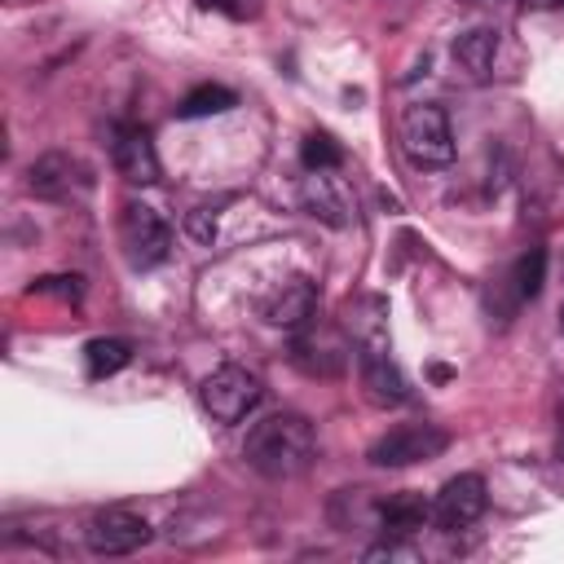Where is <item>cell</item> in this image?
Segmentation results:
<instances>
[{
    "mask_svg": "<svg viewBox=\"0 0 564 564\" xmlns=\"http://www.w3.org/2000/svg\"><path fill=\"white\" fill-rule=\"evenodd\" d=\"M242 458L264 480H295L317 458V432L304 414H269L247 432Z\"/></svg>",
    "mask_w": 564,
    "mask_h": 564,
    "instance_id": "cell-1",
    "label": "cell"
},
{
    "mask_svg": "<svg viewBox=\"0 0 564 564\" xmlns=\"http://www.w3.org/2000/svg\"><path fill=\"white\" fill-rule=\"evenodd\" d=\"M401 150L414 167H445L454 159V132H449V115L436 101H414L405 106L401 123H397Z\"/></svg>",
    "mask_w": 564,
    "mask_h": 564,
    "instance_id": "cell-2",
    "label": "cell"
},
{
    "mask_svg": "<svg viewBox=\"0 0 564 564\" xmlns=\"http://www.w3.org/2000/svg\"><path fill=\"white\" fill-rule=\"evenodd\" d=\"M119 247L132 269H154L172 256V229L167 220L145 203H123L119 212Z\"/></svg>",
    "mask_w": 564,
    "mask_h": 564,
    "instance_id": "cell-3",
    "label": "cell"
},
{
    "mask_svg": "<svg viewBox=\"0 0 564 564\" xmlns=\"http://www.w3.org/2000/svg\"><path fill=\"white\" fill-rule=\"evenodd\" d=\"M260 397H264L260 379H256L251 370H242V366H220V370H212V375L198 383V401H203V410H207L216 423H238V419H247V414L260 405Z\"/></svg>",
    "mask_w": 564,
    "mask_h": 564,
    "instance_id": "cell-4",
    "label": "cell"
},
{
    "mask_svg": "<svg viewBox=\"0 0 564 564\" xmlns=\"http://www.w3.org/2000/svg\"><path fill=\"white\" fill-rule=\"evenodd\" d=\"M445 445H449V432L436 423H397L366 449V458L375 467H414L445 454Z\"/></svg>",
    "mask_w": 564,
    "mask_h": 564,
    "instance_id": "cell-5",
    "label": "cell"
},
{
    "mask_svg": "<svg viewBox=\"0 0 564 564\" xmlns=\"http://www.w3.org/2000/svg\"><path fill=\"white\" fill-rule=\"evenodd\" d=\"M489 507V489H485V476L476 471H463L454 480L441 485L436 502H432V524L441 533H458V529H471Z\"/></svg>",
    "mask_w": 564,
    "mask_h": 564,
    "instance_id": "cell-6",
    "label": "cell"
},
{
    "mask_svg": "<svg viewBox=\"0 0 564 564\" xmlns=\"http://www.w3.org/2000/svg\"><path fill=\"white\" fill-rule=\"evenodd\" d=\"M84 542L93 555H132L150 542V524L137 516V511H123V507H106L88 520L84 529Z\"/></svg>",
    "mask_w": 564,
    "mask_h": 564,
    "instance_id": "cell-7",
    "label": "cell"
},
{
    "mask_svg": "<svg viewBox=\"0 0 564 564\" xmlns=\"http://www.w3.org/2000/svg\"><path fill=\"white\" fill-rule=\"evenodd\" d=\"M300 198H304L308 216H317L322 225H330V229H348L352 225V198H348V189H344L339 176L308 172L304 185H300Z\"/></svg>",
    "mask_w": 564,
    "mask_h": 564,
    "instance_id": "cell-8",
    "label": "cell"
},
{
    "mask_svg": "<svg viewBox=\"0 0 564 564\" xmlns=\"http://www.w3.org/2000/svg\"><path fill=\"white\" fill-rule=\"evenodd\" d=\"M115 172L128 185H154L159 181V154L145 128H119L115 132Z\"/></svg>",
    "mask_w": 564,
    "mask_h": 564,
    "instance_id": "cell-9",
    "label": "cell"
},
{
    "mask_svg": "<svg viewBox=\"0 0 564 564\" xmlns=\"http://www.w3.org/2000/svg\"><path fill=\"white\" fill-rule=\"evenodd\" d=\"M357 366H361V388L375 405H401L410 397V383L397 370V361L388 357V348H361Z\"/></svg>",
    "mask_w": 564,
    "mask_h": 564,
    "instance_id": "cell-10",
    "label": "cell"
},
{
    "mask_svg": "<svg viewBox=\"0 0 564 564\" xmlns=\"http://www.w3.org/2000/svg\"><path fill=\"white\" fill-rule=\"evenodd\" d=\"M427 520H432V502L419 489H401V494H388L383 502H375V529L383 538H410Z\"/></svg>",
    "mask_w": 564,
    "mask_h": 564,
    "instance_id": "cell-11",
    "label": "cell"
},
{
    "mask_svg": "<svg viewBox=\"0 0 564 564\" xmlns=\"http://www.w3.org/2000/svg\"><path fill=\"white\" fill-rule=\"evenodd\" d=\"M313 313H317V286H313L308 278H286V282L264 300V317H269L273 326H286V330L304 326Z\"/></svg>",
    "mask_w": 564,
    "mask_h": 564,
    "instance_id": "cell-12",
    "label": "cell"
},
{
    "mask_svg": "<svg viewBox=\"0 0 564 564\" xmlns=\"http://www.w3.org/2000/svg\"><path fill=\"white\" fill-rule=\"evenodd\" d=\"M75 181H84V167L70 154H44V159H35L26 167V185L40 198H66Z\"/></svg>",
    "mask_w": 564,
    "mask_h": 564,
    "instance_id": "cell-13",
    "label": "cell"
},
{
    "mask_svg": "<svg viewBox=\"0 0 564 564\" xmlns=\"http://www.w3.org/2000/svg\"><path fill=\"white\" fill-rule=\"evenodd\" d=\"M494 53H498V31L494 26H471L454 40V62L471 75V79H489L494 70Z\"/></svg>",
    "mask_w": 564,
    "mask_h": 564,
    "instance_id": "cell-14",
    "label": "cell"
},
{
    "mask_svg": "<svg viewBox=\"0 0 564 564\" xmlns=\"http://www.w3.org/2000/svg\"><path fill=\"white\" fill-rule=\"evenodd\" d=\"M128 361H132L128 339H88V348H84V370H88V379L119 375Z\"/></svg>",
    "mask_w": 564,
    "mask_h": 564,
    "instance_id": "cell-15",
    "label": "cell"
},
{
    "mask_svg": "<svg viewBox=\"0 0 564 564\" xmlns=\"http://www.w3.org/2000/svg\"><path fill=\"white\" fill-rule=\"evenodd\" d=\"M238 106V97L229 93V88H220V84H198L194 93H185V101L176 106V115L181 119H207V115H225V110H234Z\"/></svg>",
    "mask_w": 564,
    "mask_h": 564,
    "instance_id": "cell-16",
    "label": "cell"
},
{
    "mask_svg": "<svg viewBox=\"0 0 564 564\" xmlns=\"http://www.w3.org/2000/svg\"><path fill=\"white\" fill-rule=\"evenodd\" d=\"M542 282H546V251L529 247L511 269V291H516V300H533L542 291Z\"/></svg>",
    "mask_w": 564,
    "mask_h": 564,
    "instance_id": "cell-17",
    "label": "cell"
},
{
    "mask_svg": "<svg viewBox=\"0 0 564 564\" xmlns=\"http://www.w3.org/2000/svg\"><path fill=\"white\" fill-rule=\"evenodd\" d=\"M300 159H304V167H308V172H330V167H339L344 150H339L326 132H308V137H304V145H300Z\"/></svg>",
    "mask_w": 564,
    "mask_h": 564,
    "instance_id": "cell-18",
    "label": "cell"
},
{
    "mask_svg": "<svg viewBox=\"0 0 564 564\" xmlns=\"http://www.w3.org/2000/svg\"><path fill=\"white\" fill-rule=\"evenodd\" d=\"M79 282H84V278H75V273H70V278H66V273H57V278H35V282H31V295H62V300H79V291H84Z\"/></svg>",
    "mask_w": 564,
    "mask_h": 564,
    "instance_id": "cell-19",
    "label": "cell"
},
{
    "mask_svg": "<svg viewBox=\"0 0 564 564\" xmlns=\"http://www.w3.org/2000/svg\"><path fill=\"white\" fill-rule=\"evenodd\" d=\"M185 234H189L194 242H212V238H216V207H194V212L185 216Z\"/></svg>",
    "mask_w": 564,
    "mask_h": 564,
    "instance_id": "cell-20",
    "label": "cell"
},
{
    "mask_svg": "<svg viewBox=\"0 0 564 564\" xmlns=\"http://www.w3.org/2000/svg\"><path fill=\"white\" fill-rule=\"evenodd\" d=\"M203 9H225L229 18H256L260 13V0H198Z\"/></svg>",
    "mask_w": 564,
    "mask_h": 564,
    "instance_id": "cell-21",
    "label": "cell"
},
{
    "mask_svg": "<svg viewBox=\"0 0 564 564\" xmlns=\"http://www.w3.org/2000/svg\"><path fill=\"white\" fill-rule=\"evenodd\" d=\"M366 560H414V551L401 546L397 538H383L379 546H366Z\"/></svg>",
    "mask_w": 564,
    "mask_h": 564,
    "instance_id": "cell-22",
    "label": "cell"
},
{
    "mask_svg": "<svg viewBox=\"0 0 564 564\" xmlns=\"http://www.w3.org/2000/svg\"><path fill=\"white\" fill-rule=\"evenodd\" d=\"M524 9H551V4H560V0H520Z\"/></svg>",
    "mask_w": 564,
    "mask_h": 564,
    "instance_id": "cell-23",
    "label": "cell"
},
{
    "mask_svg": "<svg viewBox=\"0 0 564 564\" xmlns=\"http://www.w3.org/2000/svg\"><path fill=\"white\" fill-rule=\"evenodd\" d=\"M467 4H498V0H467Z\"/></svg>",
    "mask_w": 564,
    "mask_h": 564,
    "instance_id": "cell-24",
    "label": "cell"
},
{
    "mask_svg": "<svg viewBox=\"0 0 564 564\" xmlns=\"http://www.w3.org/2000/svg\"><path fill=\"white\" fill-rule=\"evenodd\" d=\"M560 458H564V432H560Z\"/></svg>",
    "mask_w": 564,
    "mask_h": 564,
    "instance_id": "cell-25",
    "label": "cell"
},
{
    "mask_svg": "<svg viewBox=\"0 0 564 564\" xmlns=\"http://www.w3.org/2000/svg\"><path fill=\"white\" fill-rule=\"evenodd\" d=\"M560 330H564V304H560Z\"/></svg>",
    "mask_w": 564,
    "mask_h": 564,
    "instance_id": "cell-26",
    "label": "cell"
}]
</instances>
